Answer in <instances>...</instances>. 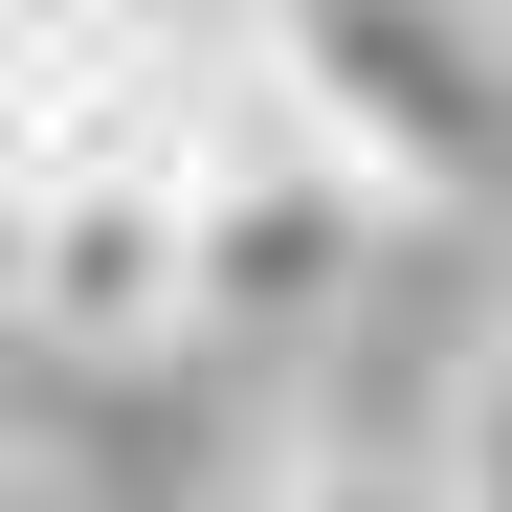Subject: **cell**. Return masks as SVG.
Returning a JSON list of instances; mask_svg holds the SVG:
<instances>
[{"label": "cell", "instance_id": "1", "mask_svg": "<svg viewBox=\"0 0 512 512\" xmlns=\"http://www.w3.org/2000/svg\"><path fill=\"white\" fill-rule=\"evenodd\" d=\"M245 45L401 223L512 201V0H245Z\"/></svg>", "mask_w": 512, "mask_h": 512}, {"label": "cell", "instance_id": "2", "mask_svg": "<svg viewBox=\"0 0 512 512\" xmlns=\"http://www.w3.org/2000/svg\"><path fill=\"white\" fill-rule=\"evenodd\" d=\"M201 334H334L357 312V268H379V179L334 156L290 90H268V45H245V90H223V134H201Z\"/></svg>", "mask_w": 512, "mask_h": 512}, {"label": "cell", "instance_id": "5", "mask_svg": "<svg viewBox=\"0 0 512 512\" xmlns=\"http://www.w3.org/2000/svg\"><path fill=\"white\" fill-rule=\"evenodd\" d=\"M90 23H156V0H0V45H90Z\"/></svg>", "mask_w": 512, "mask_h": 512}, {"label": "cell", "instance_id": "3", "mask_svg": "<svg viewBox=\"0 0 512 512\" xmlns=\"http://www.w3.org/2000/svg\"><path fill=\"white\" fill-rule=\"evenodd\" d=\"M0 223H23V334H67V357H179L201 334V201L179 179H67Z\"/></svg>", "mask_w": 512, "mask_h": 512}, {"label": "cell", "instance_id": "4", "mask_svg": "<svg viewBox=\"0 0 512 512\" xmlns=\"http://www.w3.org/2000/svg\"><path fill=\"white\" fill-rule=\"evenodd\" d=\"M245 512H446V468H401V446H290Z\"/></svg>", "mask_w": 512, "mask_h": 512}]
</instances>
